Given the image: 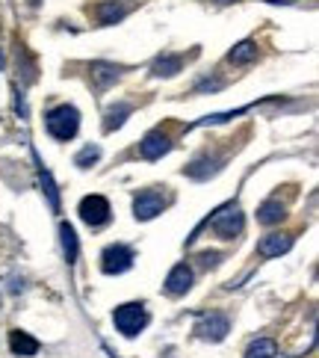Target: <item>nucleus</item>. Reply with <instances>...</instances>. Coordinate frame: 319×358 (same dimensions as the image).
Listing matches in <instances>:
<instances>
[{"label":"nucleus","instance_id":"nucleus-1","mask_svg":"<svg viewBox=\"0 0 319 358\" xmlns=\"http://www.w3.org/2000/svg\"><path fill=\"white\" fill-rule=\"evenodd\" d=\"M45 124H47V134L54 139L68 143V139H74L77 131H80V113H77V107H71V104H59V107H54L47 113Z\"/></svg>","mask_w":319,"mask_h":358},{"label":"nucleus","instance_id":"nucleus-2","mask_svg":"<svg viewBox=\"0 0 319 358\" xmlns=\"http://www.w3.org/2000/svg\"><path fill=\"white\" fill-rule=\"evenodd\" d=\"M112 323L121 331L124 338H136L139 331L148 326V308L142 302H127V305H119L112 311Z\"/></svg>","mask_w":319,"mask_h":358},{"label":"nucleus","instance_id":"nucleus-3","mask_svg":"<svg viewBox=\"0 0 319 358\" xmlns=\"http://www.w3.org/2000/svg\"><path fill=\"white\" fill-rule=\"evenodd\" d=\"M210 228L222 240H234L242 234V228H246V216H242V210L237 204H225V208L210 220Z\"/></svg>","mask_w":319,"mask_h":358},{"label":"nucleus","instance_id":"nucleus-4","mask_svg":"<svg viewBox=\"0 0 319 358\" xmlns=\"http://www.w3.org/2000/svg\"><path fill=\"white\" fill-rule=\"evenodd\" d=\"M133 266V249L124 246V243H112V246L104 249L101 255V270L107 275H121Z\"/></svg>","mask_w":319,"mask_h":358},{"label":"nucleus","instance_id":"nucleus-5","mask_svg":"<svg viewBox=\"0 0 319 358\" xmlns=\"http://www.w3.org/2000/svg\"><path fill=\"white\" fill-rule=\"evenodd\" d=\"M77 213H80V220L89 225V228H101L107 220H110V201L104 199V196H86L83 201H80V208H77Z\"/></svg>","mask_w":319,"mask_h":358},{"label":"nucleus","instance_id":"nucleus-6","mask_svg":"<svg viewBox=\"0 0 319 358\" xmlns=\"http://www.w3.org/2000/svg\"><path fill=\"white\" fill-rule=\"evenodd\" d=\"M228 331H231V323H228L225 314H204L198 323H195V335L204 341H222Z\"/></svg>","mask_w":319,"mask_h":358},{"label":"nucleus","instance_id":"nucleus-7","mask_svg":"<svg viewBox=\"0 0 319 358\" xmlns=\"http://www.w3.org/2000/svg\"><path fill=\"white\" fill-rule=\"evenodd\" d=\"M163 196L157 193V189H148V193H139L136 196V201H133V216L136 220H142V222H148V220H154L157 213H163Z\"/></svg>","mask_w":319,"mask_h":358},{"label":"nucleus","instance_id":"nucleus-8","mask_svg":"<svg viewBox=\"0 0 319 358\" xmlns=\"http://www.w3.org/2000/svg\"><path fill=\"white\" fill-rule=\"evenodd\" d=\"M169 151H172V143L163 131H151L142 143H139V155L145 160H160L163 155H169Z\"/></svg>","mask_w":319,"mask_h":358},{"label":"nucleus","instance_id":"nucleus-9","mask_svg":"<svg viewBox=\"0 0 319 358\" xmlns=\"http://www.w3.org/2000/svg\"><path fill=\"white\" fill-rule=\"evenodd\" d=\"M189 287H193V270H189L186 264L172 266V273L165 275V293H169V296H184Z\"/></svg>","mask_w":319,"mask_h":358},{"label":"nucleus","instance_id":"nucleus-10","mask_svg":"<svg viewBox=\"0 0 319 358\" xmlns=\"http://www.w3.org/2000/svg\"><path fill=\"white\" fill-rule=\"evenodd\" d=\"M9 350L18 358H33L36 352H39V341H36L33 335H27V331H21V329H12L9 331Z\"/></svg>","mask_w":319,"mask_h":358},{"label":"nucleus","instance_id":"nucleus-11","mask_svg":"<svg viewBox=\"0 0 319 358\" xmlns=\"http://www.w3.org/2000/svg\"><path fill=\"white\" fill-rule=\"evenodd\" d=\"M290 246H292L290 234H269V237H263L258 243V255L260 258H278V255L290 252Z\"/></svg>","mask_w":319,"mask_h":358},{"label":"nucleus","instance_id":"nucleus-12","mask_svg":"<svg viewBox=\"0 0 319 358\" xmlns=\"http://www.w3.org/2000/svg\"><path fill=\"white\" fill-rule=\"evenodd\" d=\"M184 69V57L181 54H163L154 59V66H151V74L154 78H172V74H177Z\"/></svg>","mask_w":319,"mask_h":358},{"label":"nucleus","instance_id":"nucleus-13","mask_svg":"<svg viewBox=\"0 0 319 358\" xmlns=\"http://www.w3.org/2000/svg\"><path fill=\"white\" fill-rule=\"evenodd\" d=\"M59 237H62V252H66V261L74 264L77 261V255H80V243H77V231L68 225V222H62L59 225Z\"/></svg>","mask_w":319,"mask_h":358},{"label":"nucleus","instance_id":"nucleus-14","mask_svg":"<svg viewBox=\"0 0 319 358\" xmlns=\"http://www.w3.org/2000/svg\"><path fill=\"white\" fill-rule=\"evenodd\" d=\"M284 220V204H281L278 199H269V201H263L260 208H258V222L260 225H275Z\"/></svg>","mask_w":319,"mask_h":358},{"label":"nucleus","instance_id":"nucleus-15","mask_svg":"<svg viewBox=\"0 0 319 358\" xmlns=\"http://www.w3.org/2000/svg\"><path fill=\"white\" fill-rule=\"evenodd\" d=\"M254 59H258V45L254 42H239L231 54H228V62H231V66H248Z\"/></svg>","mask_w":319,"mask_h":358},{"label":"nucleus","instance_id":"nucleus-16","mask_svg":"<svg viewBox=\"0 0 319 358\" xmlns=\"http://www.w3.org/2000/svg\"><path fill=\"white\" fill-rule=\"evenodd\" d=\"M92 78L98 89H107L110 83L119 80V66H110V62H95L92 66Z\"/></svg>","mask_w":319,"mask_h":358},{"label":"nucleus","instance_id":"nucleus-17","mask_svg":"<svg viewBox=\"0 0 319 358\" xmlns=\"http://www.w3.org/2000/svg\"><path fill=\"white\" fill-rule=\"evenodd\" d=\"M278 355V343L272 338H258L248 343L246 358H275Z\"/></svg>","mask_w":319,"mask_h":358},{"label":"nucleus","instance_id":"nucleus-18","mask_svg":"<svg viewBox=\"0 0 319 358\" xmlns=\"http://www.w3.org/2000/svg\"><path fill=\"white\" fill-rule=\"evenodd\" d=\"M131 113H133V107H131V104H124V101H121V104H116V107H110V110H107V122H104V131H107V134L119 131V127L124 124V119L131 116Z\"/></svg>","mask_w":319,"mask_h":358},{"label":"nucleus","instance_id":"nucleus-19","mask_svg":"<svg viewBox=\"0 0 319 358\" xmlns=\"http://www.w3.org/2000/svg\"><path fill=\"white\" fill-rule=\"evenodd\" d=\"M124 6H119L116 0H110V3H101L98 6V21L101 24H116V21H121L124 18Z\"/></svg>","mask_w":319,"mask_h":358},{"label":"nucleus","instance_id":"nucleus-20","mask_svg":"<svg viewBox=\"0 0 319 358\" xmlns=\"http://www.w3.org/2000/svg\"><path fill=\"white\" fill-rule=\"evenodd\" d=\"M98 157H101V148H98V145H86V148L80 151V155H77V160H74V163H77L80 169H89L92 163H98Z\"/></svg>","mask_w":319,"mask_h":358},{"label":"nucleus","instance_id":"nucleus-21","mask_svg":"<svg viewBox=\"0 0 319 358\" xmlns=\"http://www.w3.org/2000/svg\"><path fill=\"white\" fill-rule=\"evenodd\" d=\"M222 3H228V0H222Z\"/></svg>","mask_w":319,"mask_h":358}]
</instances>
